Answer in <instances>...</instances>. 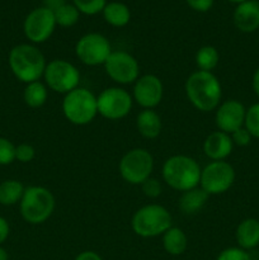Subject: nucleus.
<instances>
[{
  "instance_id": "1",
  "label": "nucleus",
  "mask_w": 259,
  "mask_h": 260,
  "mask_svg": "<svg viewBox=\"0 0 259 260\" xmlns=\"http://www.w3.org/2000/svg\"><path fill=\"white\" fill-rule=\"evenodd\" d=\"M184 90L189 103L203 113L215 111L222 98L220 80L208 71H193L185 80Z\"/></svg>"
},
{
  "instance_id": "2",
  "label": "nucleus",
  "mask_w": 259,
  "mask_h": 260,
  "mask_svg": "<svg viewBox=\"0 0 259 260\" xmlns=\"http://www.w3.org/2000/svg\"><path fill=\"white\" fill-rule=\"evenodd\" d=\"M8 63L13 75L24 84L38 81L43 78L46 61L42 51L32 43H20L10 50Z\"/></svg>"
},
{
  "instance_id": "3",
  "label": "nucleus",
  "mask_w": 259,
  "mask_h": 260,
  "mask_svg": "<svg viewBox=\"0 0 259 260\" xmlns=\"http://www.w3.org/2000/svg\"><path fill=\"white\" fill-rule=\"evenodd\" d=\"M201 169L197 160L188 155H173L163 164V180L178 192H185L200 185Z\"/></svg>"
},
{
  "instance_id": "4",
  "label": "nucleus",
  "mask_w": 259,
  "mask_h": 260,
  "mask_svg": "<svg viewBox=\"0 0 259 260\" xmlns=\"http://www.w3.org/2000/svg\"><path fill=\"white\" fill-rule=\"evenodd\" d=\"M56 201L48 188L30 185L25 188L19 202V211L23 220L30 225H41L52 216Z\"/></svg>"
},
{
  "instance_id": "5",
  "label": "nucleus",
  "mask_w": 259,
  "mask_h": 260,
  "mask_svg": "<svg viewBox=\"0 0 259 260\" xmlns=\"http://www.w3.org/2000/svg\"><path fill=\"white\" fill-rule=\"evenodd\" d=\"M172 226L173 217L170 212L164 206L157 203H150L140 207L131 220L134 233L144 239L163 235Z\"/></svg>"
},
{
  "instance_id": "6",
  "label": "nucleus",
  "mask_w": 259,
  "mask_h": 260,
  "mask_svg": "<svg viewBox=\"0 0 259 260\" xmlns=\"http://www.w3.org/2000/svg\"><path fill=\"white\" fill-rule=\"evenodd\" d=\"M63 117L75 126H86L98 116L96 95L89 89L78 86L63 95L61 104Z\"/></svg>"
},
{
  "instance_id": "7",
  "label": "nucleus",
  "mask_w": 259,
  "mask_h": 260,
  "mask_svg": "<svg viewBox=\"0 0 259 260\" xmlns=\"http://www.w3.org/2000/svg\"><path fill=\"white\" fill-rule=\"evenodd\" d=\"M154 162V156L149 150L135 147L128 150L119 160V175L128 184L141 185L151 177Z\"/></svg>"
},
{
  "instance_id": "8",
  "label": "nucleus",
  "mask_w": 259,
  "mask_h": 260,
  "mask_svg": "<svg viewBox=\"0 0 259 260\" xmlns=\"http://www.w3.org/2000/svg\"><path fill=\"white\" fill-rule=\"evenodd\" d=\"M43 79L50 90L65 95L79 86L80 71L65 58H53L46 65Z\"/></svg>"
},
{
  "instance_id": "9",
  "label": "nucleus",
  "mask_w": 259,
  "mask_h": 260,
  "mask_svg": "<svg viewBox=\"0 0 259 260\" xmlns=\"http://www.w3.org/2000/svg\"><path fill=\"white\" fill-rule=\"evenodd\" d=\"M98 114L109 121H119L128 116L134 106L130 91L121 86H109L96 95Z\"/></svg>"
},
{
  "instance_id": "10",
  "label": "nucleus",
  "mask_w": 259,
  "mask_h": 260,
  "mask_svg": "<svg viewBox=\"0 0 259 260\" xmlns=\"http://www.w3.org/2000/svg\"><path fill=\"white\" fill-rule=\"evenodd\" d=\"M235 177V169L230 162L210 161L201 172L200 187L208 196L222 194L233 187Z\"/></svg>"
},
{
  "instance_id": "11",
  "label": "nucleus",
  "mask_w": 259,
  "mask_h": 260,
  "mask_svg": "<svg viewBox=\"0 0 259 260\" xmlns=\"http://www.w3.org/2000/svg\"><path fill=\"white\" fill-rule=\"evenodd\" d=\"M112 51V46L106 36L96 32L81 36L75 45L76 57L86 66L104 65Z\"/></svg>"
},
{
  "instance_id": "12",
  "label": "nucleus",
  "mask_w": 259,
  "mask_h": 260,
  "mask_svg": "<svg viewBox=\"0 0 259 260\" xmlns=\"http://www.w3.org/2000/svg\"><path fill=\"white\" fill-rule=\"evenodd\" d=\"M103 66L109 79L118 85L134 84L140 78L139 61L126 51H112Z\"/></svg>"
},
{
  "instance_id": "13",
  "label": "nucleus",
  "mask_w": 259,
  "mask_h": 260,
  "mask_svg": "<svg viewBox=\"0 0 259 260\" xmlns=\"http://www.w3.org/2000/svg\"><path fill=\"white\" fill-rule=\"evenodd\" d=\"M56 25L57 24L52 10L40 7L28 13L23 23V30L32 45H40L52 36Z\"/></svg>"
},
{
  "instance_id": "14",
  "label": "nucleus",
  "mask_w": 259,
  "mask_h": 260,
  "mask_svg": "<svg viewBox=\"0 0 259 260\" xmlns=\"http://www.w3.org/2000/svg\"><path fill=\"white\" fill-rule=\"evenodd\" d=\"M131 95L135 103L139 104L142 109H154L163 101V81L154 74L140 75V78L134 83Z\"/></svg>"
},
{
  "instance_id": "15",
  "label": "nucleus",
  "mask_w": 259,
  "mask_h": 260,
  "mask_svg": "<svg viewBox=\"0 0 259 260\" xmlns=\"http://www.w3.org/2000/svg\"><path fill=\"white\" fill-rule=\"evenodd\" d=\"M246 108L236 99H228L218 104L215 109V123L218 131L231 135L244 127Z\"/></svg>"
},
{
  "instance_id": "16",
  "label": "nucleus",
  "mask_w": 259,
  "mask_h": 260,
  "mask_svg": "<svg viewBox=\"0 0 259 260\" xmlns=\"http://www.w3.org/2000/svg\"><path fill=\"white\" fill-rule=\"evenodd\" d=\"M234 150L231 136L222 131H213L203 142V152L211 161H220L230 156Z\"/></svg>"
},
{
  "instance_id": "17",
  "label": "nucleus",
  "mask_w": 259,
  "mask_h": 260,
  "mask_svg": "<svg viewBox=\"0 0 259 260\" xmlns=\"http://www.w3.org/2000/svg\"><path fill=\"white\" fill-rule=\"evenodd\" d=\"M234 24L240 32L251 33L259 28V2L246 0L236 5L234 10Z\"/></svg>"
},
{
  "instance_id": "18",
  "label": "nucleus",
  "mask_w": 259,
  "mask_h": 260,
  "mask_svg": "<svg viewBox=\"0 0 259 260\" xmlns=\"http://www.w3.org/2000/svg\"><path fill=\"white\" fill-rule=\"evenodd\" d=\"M136 128L144 139H156L163 129L161 117L155 109H142L136 117Z\"/></svg>"
},
{
  "instance_id": "19",
  "label": "nucleus",
  "mask_w": 259,
  "mask_h": 260,
  "mask_svg": "<svg viewBox=\"0 0 259 260\" xmlns=\"http://www.w3.org/2000/svg\"><path fill=\"white\" fill-rule=\"evenodd\" d=\"M236 243L243 250H253L259 245V220L245 218L236 228Z\"/></svg>"
},
{
  "instance_id": "20",
  "label": "nucleus",
  "mask_w": 259,
  "mask_h": 260,
  "mask_svg": "<svg viewBox=\"0 0 259 260\" xmlns=\"http://www.w3.org/2000/svg\"><path fill=\"white\" fill-rule=\"evenodd\" d=\"M210 196L198 185L189 190L182 192L179 200H178V207L183 215L193 216L197 215L201 210L206 206Z\"/></svg>"
},
{
  "instance_id": "21",
  "label": "nucleus",
  "mask_w": 259,
  "mask_h": 260,
  "mask_svg": "<svg viewBox=\"0 0 259 260\" xmlns=\"http://www.w3.org/2000/svg\"><path fill=\"white\" fill-rule=\"evenodd\" d=\"M163 248L170 255H182L188 248V239L184 231L172 226L163 234Z\"/></svg>"
},
{
  "instance_id": "22",
  "label": "nucleus",
  "mask_w": 259,
  "mask_h": 260,
  "mask_svg": "<svg viewBox=\"0 0 259 260\" xmlns=\"http://www.w3.org/2000/svg\"><path fill=\"white\" fill-rule=\"evenodd\" d=\"M102 13H103L104 20L112 27H126L131 20V10L126 4L121 2L107 3Z\"/></svg>"
},
{
  "instance_id": "23",
  "label": "nucleus",
  "mask_w": 259,
  "mask_h": 260,
  "mask_svg": "<svg viewBox=\"0 0 259 260\" xmlns=\"http://www.w3.org/2000/svg\"><path fill=\"white\" fill-rule=\"evenodd\" d=\"M48 98V88L45 83L33 81V83L25 84L23 90V101L29 108H41L45 106Z\"/></svg>"
},
{
  "instance_id": "24",
  "label": "nucleus",
  "mask_w": 259,
  "mask_h": 260,
  "mask_svg": "<svg viewBox=\"0 0 259 260\" xmlns=\"http://www.w3.org/2000/svg\"><path fill=\"white\" fill-rule=\"evenodd\" d=\"M25 187L17 179H8L0 183V205L14 206L20 202Z\"/></svg>"
},
{
  "instance_id": "25",
  "label": "nucleus",
  "mask_w": 259,
  "mask_h": 260,
  "mask_svg": "<svg viewBox=\"0 0 259 260\" xmlns=\"http://www.w3.org/2000/svg\"><path fill=\"white\" fill-rule=\"evenodd\" d=\"M195 61L198 70L212 73V70H215L220 62V53H218L217 48L213 46H202L196 52Z\"/></svg>"
},
{
  "instance_id": "26",
  "label": "nucleus",
  "mask_w": 259,
  "mask_h": 260,
  "mask_svg": "<svg viewBox=\"0 0 259 260\" xmlns=\"http://www.w3.org/2000/svg\"><path fill=\"white\" fill-rule=\"evenodd\" d=\"M53 15H55L56 24L62 28H70L74 27L79 22L80 12H79L78 8L74 4L65 3V4L61 5L60 8H57L53 12Z\"/></svg>"
},
{
  "instance_id": "27",
  "label": "nucleus",
  "mask_w": 259,
  "mask_h": 260,
  "mask_svg": "<svg viewBox=\"0 0 259 260\" xmlns=\"http://www.w3.org/2000/svg\"><path fill=\"white\" fill-rule=\"evenodd\" d=\"M73 4L78 8L80 14L95 15L103 12L107 0H73Z\"/></svg>"
},
{
  "instance_id": "28",
  "label": "nucleus",
  "mask_w": 259,
  "mask_h": 260,
  "mask_svg": "<svg viewBox=\"0 0 259 260\" xmlns=\"http://www.w3.org/2000/svg\"><path fill=\"white\" fill-rule=\"evenodd\" d=\"M244 127L248 129L251 137L259 139V103L253 104L246 109Z\"/></svg>"
},
{
  "instance_id": "29",
  "label": "nucleus",
  "mask_w": 259,
  "mask_h": 260,
  "mask_svg": "<svg viewBox=\"0 0 259 260\" xmlns=\"http://www.w3.org/2000/svg\"><path fill=\"white\" fill-rule=\"evenodd\" d=\"M15 160V146L10 140L0 137V165H9Z\"/></svg>"
},
{
  "instance_id": "30",
  "label": "nucleus",
  "mask_w": 259,
  "mask_h": 260,
  "mask_svg": "<svg viewBox=\"0 0 259 260\" xmlns=\"http://www.w3.org/2000/svg\"><path fill=\"white\" fill-rule=\"evenodd\" d=\"M142 193L146 196L147 198H157L163 192V185L160 183V180H157L156 178L150 177L149 179L145 180L141 184Z\"/></svg>"
},
{
  "instance_id": "31",
  "label": "nucleus",
  "mask_w": 259,
  "mask_h": 260,
  "mask_svg": "<svg viewBox=\"0 0 259 260\" xmlns=\"http://www.w3.org/2000/svg\"><path fill=\"white\" fill-rule=\"evenodd\" d=\"M216 260H251L250 254L241 248H228L221 251Z\"/></svg>"
},
{
  "instance_id": "32",
  "label": "nucleus",
  "mask_w": 259,
  "mask_h": 260,
  "mask_svg": "<svg viewBox=\"0 0 259 260\" xmlns=\"http://www.w3.org/2000/svg\"><path fill=\"white\" fill-rule=\"evenodd\" d=\"M36 157V149L29 144H19L15 146V160L27 164Z\"/></svg>"
},
{
  "instance_id": "33",
  "label": "nucleus",
  "mask_w": 259,
  "mask_h": 260,
  "mask_svg": "<svg viewBox=\"0 0 259 260\" xmlns=\"http://www.w3.org/2000/svg\"><path fill=\"white\" fill-rule=\"evenodd\" d=\"M231 136V140H233L234 142V146H240V147H244V146H248L249 144L251 142V135L249 134L248 129L245 128V127H241V128L236 129L235 132H233V134L230 135Z\"/></svg>"
},
{
  "instance_id": "34",
  "label": "nucleus",
  "mask_w": 259,
  "mask_h": 260,
  "mask_svg": "<svg viewBox=\"0 0 259 260\" xmlns=\"http://www.w3.org/2000/svg\"><path fill=\"white\" fill-rule=\"evenodd\" d=\"M185 2H187L188 7L195 10V12L205 13L208 12L213 7L215 0H185Z\"/></svg>"
},
{
  "instance_id": "35",
  "label": "nucleus",
  "mask_w": 259,
  "mask_h": 260,
  "mask_svg": "<svg viewBox=\"0 0 259 260\" xmlns=\"http://www.w3.org/2000/svg\"><path fill=\"white\" fill-rule=\"evenodd\" d=\"M9 234H10L9 222H8L4 217L0 216V245H3V243L7 241Z\"/></svg>"
},
{
  "instance_id": "36",
  "label": "nucleus",
  "mask_w": 259,
  "mask_h": 260,
  "mask_svg": "<svg viewBox=\"0 0 259 260\" xmlns=\"http://www.w3.org/2000/svg\"><path fill=\"white\" fill-rule=\"evenodd\" d=\"M74 260H103V259H102V256L99 255L98 253H95V251L85 250L79 253Z\"/></svg>"
},
{
  "instance_id": "37",
  "label": "nucleus",
  "mask_w": 259,
  "mask_h": 260,
  "mask_svg": "<svg viewBox=\"0 0 259 260\" xmlns=\"http://www.w3.org/2000/svg\"><path fill=\"white\" fill-rule=\"evenodd\" d=\"M65 3V0H45V5H43V7L48 8L50 10L55 12L57 8H60L61 5H63Z\"/></svg>"
},
{
  "instance_id": "38",
  "label": "nucleus",
  "mask_w": 259,
  "mask_h": 260,
  "mask_svg": "<svg viewBox=\"0 0 259 260\" xmlns=\"http://www.w3.org/2000/svg\"><path fill=\"white\" fill-rule=\"evenodd\" d=\"M251 85H253L254 93H255L259 98V68L254 71L253 80H251Z\"/></svg>"
},
{
  "instance_id": "39",
  "label": "nucleus",
  "mask_w": 259,
  "mask_h": 260,
  "mask_svg": "<svg viewBox=\"0 0 259 260\" xmlns=\"http://www.w3.org/2000/svg\"><path fill=\"white\" fill-rule=\"evenodd\" d=\"M0 260H9V254L2 245H0Z\"/></svg>"
},
{
  "instance_id": "40",
  "label": "nucleus",
  "mask_w": 259,
  "mask_h": 260,
  "mask_svg": "<svg viewBox=\"0 0 259 260\" xmlns=\"http://www.w3.org/2000/svg\"><path fill=\"white\" fill-rule=\"evenodd\" d=\"M228 2H230V3H234V4H240V3H244V2H246V0H228Z\"/></svg>"
}]
</instances>
